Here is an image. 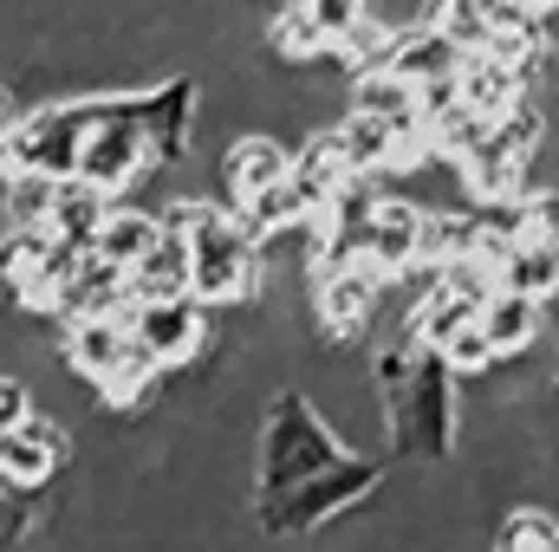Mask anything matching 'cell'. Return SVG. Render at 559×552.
<instances>
[{"instance_id": "cell-1", "label": "cell", "mask_w": 559, "mask_h": 552, "mask_svg": "<svg viewBox=\"0 0 559 552\" xmlns=\"http://www.w3.org/2000/svg\"><path fill=\"white\" fill-rule=\"evenodd\" d=\"M338 461H345V442L325 429V416L306 404V391L299 384L267 391L261 422H254V507L299 494L306 481H319Z\"/></svg>"}, {"instance_id": "cell-2", "label": "cell", "mask_w": 559, "mask_h": 552, "mask_svg": "<svg viewBox=\"0 0 559 552\" xmlns=\"http://www.w3.org/2000/svg\"><path fill=\"white\" fill-rule=\"evenodd\" d=\"M455 442H462V384L436 351H417V371L391 404V455H404L411 468H442Z\"/></svg>"}, {"instance_id": "cell-3", "label": "cell", "mask_w": 559, "mask_h": 552, "mask_svg": "<svg viewBox=\"0 0 559 552\" xmlns=\"http://www.w3.org/2000/svg\"><path fill=\"white\" fill-rule=\"evenodd\" d=\"M189 241V299L209 312H248L261 299V248L248 241V228L209 202V215L182 235Z\"/></svg>"}, {"instance_id": "cell-4", "label": "cell", "mask_w": 559, "mask_h": 552, "mask_svg": "<svg viewBox=\"0 0 559 552\" xmlns=\"http://www.w3.org/2000/svg\"><path fill=\"white\" fill-rule=\"evenodd\" d=\"M92 124H98V92H59V98H39V105L7 131V156H13V169L52 176V182H72Z\"/></svg>"}, {"instance_id": "cell-5", "label": "cell", "mask_w": 559, "mask_h": 552, "mask_svg": "<svg viewBox=\"0 0 559 552\" xmlns=\"http://www.w3.org/2000/svg\"><path fill=\"white\" fill-rule=\"evenodd\" d=\"M124 325H131V345L163 364V377L202 371L215 351V312L195 299H131Z\"/></svg>"}, {"instance_id": "cell-6", "label": "cell", "mask_w": 559, "mask_h": 552, "mask_svg": "<svg viewBox=\"0 0 559 552\" xmlns=\"http://www.w3.org/2000/svg\"><path fill=\"white\" fill-rule=\"evenodd\" d=\"M138 98L143 92H98V124L85 137V156H79V176L72 182H85L98 195L138 189V176L150 169V143L138 131Z\"/></svg>"}, {"instance_id": "cell-7", "label": "cell", "mask_w": 559, "mask_h": 552, "mask_svg": "<svg viewBox=\"0 0 559 552\" xmlns=\"http://www.w3.org/2000/svg\"><path fill=\"white\" fill-rule=\"evenodd\" d=\"M202 124V72H169L138 98V131L150 143V163L163 169H189V143Z\"/></svg>"}, {"instance_id": "cell-8", "label": "cell", "mask_w": 559, "mask_h": 552, "mask_svg": "<svg viewBox=\"0 0 559 552\" xmlns=\"http://www.w3.org/2000/svg\"><path fill=\"white\" fill-rule=\"evenodd\" d=\"M293 149H299V143L267 137V131L228 137L215 149V202H222L228 215H241L254 195H267V189H280V182L293 176Z\"/></svg>"}, {"instance_id": "cell-9", "label": "cell", "mask_w": 559, "mask_h": 552, "mask_svg": "<svg viewBox=\"0 0 559 552\" xmlns=\"http://www.w3.org/2000/svg\"><path fill=\"white\" fill-rule=\"evenodd\" d=\"M124 358H131V325H124V312L66 319V325H59V364H66V377L92 384V397L118 377Z\"/></svg>"}, {"instance_id": "cell-10", "label": "cell", "mask_w": 559, "mask_h": 552, "mask_svg": "<svg viewBox=\"0 0 559 552\" xmlns=\"http://www.w3.org/2000/svg\"><path fill=\"white\" fill-rule=\"evenodd\" d=\"M72 455H79V435H72L66 422H52V416H33L26 429L0 435V481L20 488V494H33V488H46Z\"/></svg>"}, {"instance_id": "cell-11", "label": "cell", "mask_w": 559, "mask_h": 552, "mask_svg": "<svg viewBox=\"0 0 559 552\" xmlns=\"http://www.w3.org/2000/svg\"><path fill=\"white\" fill-rule=\"evenodd\" d=\"M417 235H423V202H411V195H378L371 215H365L358 254L397 286V279L417 274Z\"/></svg>"}, {"instance_id": "cell-12", "label": "cell", "mask_w": 559, "mask_h": 552, "mask_svg": "<svg viewBox=\"0 0 559 552\" xmlns=\"http://www.w3.org/2000/svg\"><path fill=\"white\" fill-rule=\"evenodd\" d=\"M455 98H462V111L468 118H481V124H501V118H514L527 98H534V85L521 79V72H508V65H495L488 52H462V65H455Z\"/></svg>"}, {"instance_id": "cell-13", "label": "cell", "mask_w": 559, "mask_h": 552, "mask_svg": "<svg viewBox=\"0 0 559 552\" xmlns=\"http://www.w3.org/2000/svg\"><path fill=\"white\" fill-rule=\"evenodd\" d=\"M481 338H488V351L501 358V364H521V358H534L540 345H547V332H554V312L540 305V299H521V292H495L488 305H481Z\"/></svg>"}, {"instance_id": "cell-14", "label": "cell", "mask_w": 559, "mask_h": 552, "mask_svg": "<svg viewBox=\"0 0 559 552\" xmlns=\"http://www.w3.org/2000/svg\"><path fill=\"white\" fill-rule=\"evenodd\" d=\"M156 241H163V215H156V208L111 202V215H105V228H98V241H92V261L131 279L143 261H150V248H156Z\"/></svg>"}, {"instance_id": "cell-15", "label": "cell", "mask_w": 559, "mask_h": 552, "mask_svg": "<svg viewBox=\"0 0 559 552\" xmlns=\"http://www.w3.org/2000/svg\"><path fill=\"white\" fill-rule=\"evenodd\" d=\"M455 65H462V46L442 33V26H404L397 33V46H391V59H384V79H397V85H442V79H455Z\"/></svg>"}, {"instance_id": "cell-16", "label": "cell", "mask_w": 559, "mask_h": 552, "mask_svg": "<svg viewBox=\"0 0 559 552\" xmlns=\"http://www.w3.org/2000/svg\"><path fill=\"white\" fill-rule=\"evenodd\" d=\"M481 241V215L475 208H423V235H417V274H449L475 254Z\"/></svg>"}, {"instance_id": "cell-17", "label": "cell", "mask_w": 559, "mask_h": 552, "mask_svg": "<svg viewBox=\"0 0 559 552\" xmlns=\"http://www.w3.org/2000/svg\"><path fill=\"white\" fill-rule=\"evenodd\" d=\"M319 137L338 149V163H345L352 176H384V169H391V149H397V131L378 124L371 111H345V118L325 124Z\"/></svg>"}, {"instance_id": "cell-18", "label": "cell", "mask_w": 559, "mask_h": 552, "mask_svg": "<svg viewBox=\"0 0 559 552\" xmlns=\"http://www.w3.org/2000/svg\"><path fill=\"white\" fill-rule=\"evenodd\" d=\"M261 46H267V59H280V72H306V65H319V59L332 52L306 7H280V13H267Z\"/></svg>"}, {"instance_id": "cell-19", "label": "cell", "mask_w": 559, "mask_h": 552, "mask_svg": "<svg viewBox=\"0 0 559 552\" xmlns=\"http://www.w3.org/2000/svg\"><path fill=\"white\" fill-rule=\"evenodd\" d=\"M105 215H111V195H98V189H85V182H59V202H52V221H46V228H52V241L92 254Z\"/></svg>"}, {"instance_id": "cell-20", "label": "cell", "mask_w": 559, "mask_h": 552, "mask_svg": "<svg viewBox=\"0 0 559 552\" xmlns=\"http://www.w3.org/2000/svg\"><path fill=\"white\" fill-rule=\"evenodd\" d=\"M501 292L559 305V241H514V254L501 267Z\"/></svg>"}, {"instance_id": "cell-21", "label": "cell", "mask_w": 559, "mask_h": 552, "mask_svg": "<svg viewBox=\"0 0 559 552\" xmlns=\"http://www.w3.org/2000/svg\"><path fill=\"white\" fill-rule=\"evenodd\" d=\"M131 299H189V241L163 228V241L150 248L138 274H131Z\"/></svg>"}, {"instance_id": "cell-22", "label": "cell", "mask_w": 559, "mask_h": 552, "mask_svg": "<svg viewBox=\"0 0 559 552\" xmlns=\"http://www.w3.org/2000/svg\"><path fill=\"white\" fill-rule=\"evenodd\" d=\"M52 202H59V182L52 176H33V169H13L0 182V221L7 228H46L52 221ZM52 235V228H46Z\"/></svg>"}, {"instance_id": "cell-23", "label": "cell", "mask_w": 559, "mask_h": 552, "mask_svg": "<svg viewBox=\"0 0 559 552\" xmlns=\"http://www.w3.org/2000/svg\"><path fill=\"white\" fill-rule=\"evenodd\" d=\"M436 358H442V364L455 371V384H462V377H495V371H501V358L488 351V338H481V325H468V332H455V338H449V345H442Z\"/></svg>"}, {"instance_id": "cell-24", "label": "cell", "mask_w": 559, "mask_h": 552, "mask_svg": "<svg viewBox=\"0 0 559 552\" xmlns=\"http://www.w3.org/2000/svg\"><path fill=\"white\" fill-rule=\"evenodd\" d=\"M306 13H312V26L325 33V46H338L352 26H365L371 20V0H299Z\"/></svg>"}, {"instance_id": "cell-25", "label": "cell", "mask_w": 559, "mask_h": 552, "mask_svg": "<svg viewBox=\"0 0 559 552\" xmlns=\"http://www.w3.org/2000/svg\"><path fill=\"white\" fill-rule=\"evenodd\" d=\"M33 416H39V397H33V384H26V377H13V371H0V435L26 429Z\"/></svg>"}, {"instance_id": "cell-26", "label": "cell", "mask_w": 559, "mask_h": 552, "mask_svg": "<svg viewBox=\"0 0 559 552\" xmlns=\"http://www.w3.org/2000/svg\"><path fill=\"white\" fill-rule=\"evenodd\" d=\"M521 7H527L534 20H554V13H559V0H521Z\"/></svg>"}, {"instance_id": "cell-27", "label": "cell", "mask_w": 559, "mask_h": 552, "mask_svg": "<svg viewBox=\"0 0 559 552\" xmlns=\"http://www.w3.org/2000/svg\"><path fill=\"white\" fill-rule=\"evenodd\" d=\"M13 131V118H7V85H0V137Z\"/></svg>"}, {"instance_id": "cell-28", "label": "cell", "mask_w": 559, "mask_h": 552, "mask_svg": "<svg viewBox=\"0 0 559 552\" xmlns=\"http://www.w3.org/2000/svg\"><path fill=\"white\" fill-rule=\"evenodd\" d=\"M267 7H274V13H280V7H299V0H267Z\"/></svg>"}, {"instance_id": "cell-29", "label": "cell", "mask_w": 559, "mask_h": 552, "mask_svg": "<svg viewBox=\"0 0 559 552\" xmlns=\"http://www.w3.org/2000/svg\"><path fill=\"white\" fill-rule=\"evenodd\" d=\"M554 404H559V377H554Z\"/></svg>"}]
</instances>
